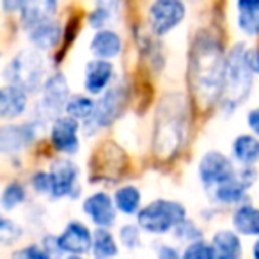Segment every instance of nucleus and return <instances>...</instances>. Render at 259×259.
Instances as JSON below:
<instances>
[{"label":"nucleus","mask_w":259,"mask_h":259,"mask_svg":"<svg viewBox=\"0 0 259 259\" xmlns=\"http://www.w3.org/2000/svg\"><path fill=\"white\" fill-rule=\"evenodd\" d=\"M142 194L134 185H124L114 192V202L122 215H137L141 209Z\"/></svg>","instance_id":"5701e85b"},{"label":"nucleus","mask_w":259,"mask_h":259,"mask_svg":"<svg viewBox=\"0 0 259 259\" xmlns=\"http://www.w3.org/2000/svg\"><path fill=\"white\" fill-rule=\"evenodd\" d=\"M141 231L142 227L139 224H124L119 229V240H121L122 247L128 248V250H137L142 243Z\"/></svg>","instance_id":"cd10ccee"},{"label":"nucleus","mask_w":259,"mask_h":259,"mask_svg":"<svg viewBox=\"0 0 259 259\" xmlns=\"http://www.w3.org/2000/svg\"><path fill=\"white\" fill-rule=\"evenodd\" d=\"M211 243L217 250V257L220 259H238L243 254L240 234L236 231H229V229L217 231L211 238Z\"/></svg>","instance_id":"4be33fe9"},{"label":"nucleus","mask_w":259,"mask_h":259,"mask_svg":"<svg viewBox=\"0 0 259 259\" xmlns=\"http://www.w3.org/2000/svg\"><path fill=\"white\" fill-rule=\"evenodd\" d=\"M248 62H250V68L255 75H259V48H252L248 50Z\"/></svg>","instance_id":"4c0bfd02"},{"label":"nucleus","mask_w":259,"mask_h":259,"mask_svg":"<svg viewBox=\"0 0 259 259\" xmlns=\"http://www.w3.org/2000/svg\"><path fill=\"white\" fill-rule=\"evenodd\" d=\"M80 121L73 119L71 115L66 117H57L50 124V142L54 149L62 155H75L80 149V139H78Z\"/></svg>","instance_id":"9b49d317"},{"label":"nucleus","mask_w":259,"mask_h":259,"mask_svg":"<svg viewBox=\"0 0 259 259\" xmlns=\"http://www.w3.org/2000/svg\"><path fill=\"white\" fill-rule=\"evenodd\" d=\"M69 85L62 73L48 76L41 87V98L34 107V121L45 128L52 124L66 110V103L69 100Z\"/></svg>","instance_id":"423d86ee"},{"label":"nucleus","mask_w":259,"mask_h":259,"mask_svg":"<svg viewBox=\"0 0 259 259\" xmlns=\"http://www.w3.org/2000/svg\"><path fill=\"white\" fill-rule=\"evenodd\" d=\"M93 236L94 233H91V229L85 224L73 220L59 234V241H61L64 254L83 255L93 252Z\"/></svg>","instance_id":"4468645a"},{"label":"nucleus","mask_w":259,"mask_h":259,"mask_svg":"<svg viewBox=\"0 0 259 259\" xmlns=\"http://www.w3.org/2000/svg\"><path fill=\"white\" fill-rule=\"evenodd\" d=\"M41 245H43V248L48 252V255H50V257L64 255V250H62V247H61L59 236H55V234H47V236H43V240H41Z\"/></svg>","instance_id":"72a5a7b5"},{"label":"nucleus","mask_w":259,"mask_h":259,"mask_svg":"<svg viewBox=\"0 0 259 259\" xmlns=\"http://www.w3.org/2000/svg\"><path fill=\"white\" fill-rule=\"evenodd\" d=\"M233 227L241 236H259V208L247 202L236 206L231 217Z\"/></svg>","instance_id":"aec40b11"},{"label":"nucleus","mask_w":259,"mask_h":259,"mask_svg":"<svg viewBox=\"0 0 259 259\" xmlns=\"http://www.w3.org/2000/svg\"><path fill=\"white\" fill-rule=\"evenodd\" d=\"M20 6H22V0H2V8H4L6 13L18 11Z\"/></svg>","instance_id":"ea45409f"},{"label":"nucleus","mask_w":259,"mask_h":259,"mask_svg":"<svg viewBox=\"0 0 259 259\" xmlns=\"http://www.w3.org/2000/svg\"><path fill=\"white\" fill-rule=\"evenodd\" d=\"M114 64L108 59H93L83 69V89L89 94H101L114 78Z\"/></svg>","instance_id":"2eb2a0df"},{"label":"nucleus","mask_w":259,"mask_h":259,"mask_svg":"<svg viewBox=\"0 0 259 259\" xmlns=\"http://www.w3.org/2000/svg\"><path fill=\"white\" fill-rule=\"evenodd\" d=\"M27 192L20 181H11V183L6 185L4 192H2V197H0V204L4 211H11V209L18 208L25 202Z\"/></svg>","instance_id":"a878e982"},{"label":"nucleus","mask_w":259,"mask_h":259,"mask_svg":"<svg viewBox=\"0 0 259 259\" xmlns=\"http://www.w3.org/2000/svg\"><path fill=\"white\" fill-rule=\"evenodd\" d=\"M252 255H254L255 259H259V238L255 240V243L252 245Z\"/></svg>","instance_id":"a19ab883"},{"label":"nucleus","mask_w":259,"mask_h":259,"mask_svg":"<svg viewBox=\"0 0 259 259\" xmlns=\"http://www.w3.org/2000/svg\"><path fill=\"white\" fill-rule=\"evenodd\" d=\"M47 75V59L41 50H22L9 61L4 69V80L8 83H15L27 91L36 93L45 83Z\"/></svg>","instance_id":"20e7f679"},{"label":"nucleus","mask_w":259,"mask_h":259,"mask_svg":"<svg viewBox=\"0 0 259 259\" xmlns=\"http://www.w3.org/2000/svg\"><path fill=\"white\" fill-rule=\"evenodd\" d=\"M96 8L107 11L110 16H115L121 9V0H94Z\"/></svg>","instance_id":"f704fd0d"},{"label":"nucleus","mask_w":259,"mask_h":259,"mask_svg":"<svg viewBox=\"0 0 259 259\" xmlns=\"http://www.w3.org/2000/svg\"><path fill=\"white\" fill-rule=\"evenodd\" d=\"M156 254H158V257H162V259H176L181 255L176 248L169 247V245H160V248L156 250Z\"/></svg>","instance_id":"e433bc0d"},{"label":"nucleus","mask_w":259,"mask_h":259,"mask_svg":"<svg viewBox=\"0 0 259 259\" xmlns=\"http://www.w3.org/2000/svg\"><path fill=\"white\" fill-rule=\"evenodd\" d=\"M254 76L255 73L252 71L248 62L247 45H234L226 57V85H224L222 107H229L231 110H234L238 105L243 103L254 85Z\"/></svg>","instance_id":"7ed1b4c3"},{"label":"nucleus","mask_w":259,"mask_h":259,"mask_svg":"<svg viewBox=\"0 0 259 259\" xmlns=\"http://www.w3.org/2000/svg\"><path fill=\"white\" fill-rule=\"evenodd\" d=\"M22 234L23 229L15 220L8 219V217L2 219V222H0V243L4 245V247H11L13 243H16L22 238Z\"/></svg>","instance_id":"c756f323"},{"label":"nucleus","mask_w":259,"mask_h":259,"mask_svg":"<svg viewBox=\"0 0 259 259\" xmlns=\"http://www.w3.org/2000/svg\"><path fill=\"white\" fill-rule=\"evenodd\" d=\"M128 101L124 83H115L101 93V98L96 101V108L89 121L83 122V128L89 130V134H94L96 130L108 128L119 115L122 114Z\"/></svg>","instance_id":"0eeeda50"},{"label":"nucleus","mask_w":259,"mask_h":259,"mask_svg":"<svg viewBox=\"0 0 259 259\" xmlns=\"http://www.w3.org/2000/svg\"><path fill=\"white\" fill-rule=\"evenodd\" d=\"M119 254L117 241L108 227H98L93 236V255L94 257H114Z\"/></svg>","instance_id":"393cba45"},{"label":"nucleus","mask_w":259,"mask_h":259,"mask_svg":"<svg viewBox=\"0 0 259 259\" xmlns=\"http://www.w3.org/2000/svg\"><path fill=\"white\" fill-rule=\"evenodd\" d=\"M27 37H29L30 45H32L34 48L45 52V50H50V48H55L61 43L62 29L54 18V20H48V22L39 23V25L29 29L27 30Z\"/></svg>","instance_id":"a211bd4d"},{"label":"nucleus","mask_w":259,"mask_h":259,"mask_svg":"<svg viewBox=\"0 0 259 259\" xmlns=\"http://www.w3.org/2000/svg\"><path fill=\"white\" fill-rule=\"evenodd\" d=\"M238 9L259 11V0H238Z\"/></svg>","instance_id":"58836bf2"},{"label":"nucleus","mask_w":259,"mask_h":259,"mask_svg":"<svg viewBox=\"0 0 259 259\" xmlns=\"http://www.w3.org/2000/svg\"><path fill=\"white\" fill-rule=\"evenodd\" d=\"M50 178H52V199L71 197L75 199L80 194L78 176L80 169L73 160L69 158H57L50 165Z\"/></svg>","instance_id":"1a4fd4ad"},{"label":"nucleus","mask_w":259,"mask_h":259,"mask_svg":"<svg viewBox=\"0 0 259 259\" xmlns=\"http://www.w3.org/2000/svg\"><path fill=\"white\" fill-rule=\"evenodd\" d=\"M172 233H174V236H176L178 240L187 241V243H190V241H195V240H201V238H202L201 229H199V227L195 226L192 220H188V219L181 220V222L178 224L176 227H174Z\"/></svg>","instance_id":"7c9ffc66"},{"label":"nucleus","mask_w":259,"mask_h":259,"mask_svg":"<svg viewBox=\"0 0 259 259\" xmlns=\"http://www.w3.org/2000/svg\"><path fill=\"white\" fill-rule=\"evenodd\" d=\"M226 57L222 45L213 34L201 32L195 37L188 61V82L201 107H211L224 96Z\"/></svg>","instance_id":"f257e3e1"},{"label":"nucleus","mask_w":259,"mask_h":259,"mask_svg":"<svg viewBox=\"0 0 259 259\" xmlns=\"http://www.w3.org/2000/svg\"><path fill=\"white\" fill-rule=\"evenodd\" d=\"M29 93L23 87L8 83L0 91V117L6 121L16 119L27 110Z\"/></svg>","instance_id":"f3484780"},{"label":"nucleus","mask_w":259,"mask_h":259,"mask_svg":"<svg viewBox=\"0 0 259 259\" xmlns=\"http://www.w3.org/2000/svg\"><path fill=\"white\" fill-rule=\"evenodd\" d=\"M181 255L188 259H213L217 257V250L213 243H208L201 238V240L190 241L188 247L181 252Z\"/></svg>","instance_id":"bb28decb"},{"label":"nucleus","mask_w":259,"mask_h":259,"mask_svg":"<svg viewBox=\"0 0 259 259\" xmlns=\"http://www.w3.org/2000/svg\"><path fill=\"white\" fill-rule=\"evenodd\" d=\"M30 185H32L34 192L41 195H50L52 192V178L50 172H45V170H39L32 176L30 180Z\"/></svg>","instance_id":"2f4dec72"},{"label":"nucleus","mask_w":259,"mask_h":259,"mask_svg":"<svg viewBox=\"0 0 259 259\" xmlns=\"http://www.w3.org/2000/svg\"><path fill=\"white\" fill-rule=\"evenodd\" d=\"M82 211L98 227H112L117 220V206L107 192H94L82 202Z\"/></svg>","instance_id":"ddd939ff"},{"label":"nucleus","mask_w":259,"mask_h":259,"mask_svg":"<svg viewBox=\"0 0 259 259\" xmlns=\"http://www.w3.org/2000/svg\"><path fill=\"white\" fill-rule=\"evenodd\" d=\"M91 52L94 57L115 59L122 52V39L117 32L110 29H100L91 39Z\"/></svg>","instance_id":"6ab92c4d"},{"label":"nucleus","mask_w":259,"mask_h":259,"mask_svg":"<svg viewBox=\"0 0 259 259\" xmlns=\"http://www.w3.org/2000/svg\"><path fill=\"white\" fill-rule=\"evenodd\" d=\"M187 219V208L170 199H155L139 209L137 224L149 234H167Z\"/></svg>","instance_id":"39448f33"},{"label":"nucleus","mask_w":259,"mask_h":259,"mask_svg":"<svg viewBox=\"0 0 259 259\" xmlns=\"http://www.w3.org/2000/svg\"><path fill=\"white\" fill-rule=\"evenodd\" d=\"M187 115L183 98L174 94L162 101L155 119V153L163 160H169L180 151L187 134Z\"/></svg>","instance_id":"f03ea898"},{"label":"nucleus","mask_w":259,"mask_h":259,"mask_svg":"<svg viewBox=\"0 0 259 259\" xmlns=\"http://www.w3.org/2000/svg\"><path fill=\"white\" fill-rule=\"evenodd\" d=\"M94 108H96V101L93 98L85 96V94H73L69 96L68 103H66V115H71L73 119L80 122H85L93 117Z\"/></svg>","instance_id":"b1692460"},{"label":"nucleus","mask_w":259,"mask_h":259,"mask_svg":"<svg viewBox=\"0 0 259 259\" xmlns=\"http://www.w3.org/2000/svg\"><path fill=\"white\" fill-rule=\"evenodd\" d=\"M236 170L238 169L234 167L233 160L227 158L220 151H208L206 155H202L197 167L199 180L206 188H213L224 181L231 180L236 174Z\"/></svg>","instance_id":"9d476101"},{"label":"nucleus","mask_w":259,"mask_h":259,"mask_svg":"<svg viewBox=\"0 0 259 259\" xmlns=\"http://www.w3.org/2000/svg\"><path fill=\"white\" fill-rule=\"evenodd\" d=\"M236 22L245 36H250V37L259 36V11L240 9V15H238Z\"/></svg>","instance_id":"c85d7f7f"},{"label":"nucleus","mask_w":259,"mask_h":259,"mask_svg":"<svg viewBox=\"0 0 259 259\" xmlns=\"http://www.w3.org/2000/svg\"><path fill=\"white\" fill-rule=\"evenodd\" d=\"M59 2L57 0H22L20 6V22L23 29L29 30L32 27L54 20L57 15Z\"/></svg>","instance_id":"dca6fc26"},{"label":"nucleus","mask_w":259,"mask_h":259,"mask_svg":"<svg viewBox=\"0 0 259 259\" xmlns=\"http://www.w3.org/2000/svg\"><path fill=\"white\" fill-rule=\"evenodd\" d=\"M41 126L36 121L23 122V124H4L0 130V149L4 155H15L23 151L36 141Z\"/></svg>","instance_id":"f8f14e48"},{"label":"nucleus","mask_w":259,"mask_h":259,"mask_svg":"<svg viewBox=\"0 0 259 259\" xmlns=\"http://www.w3.org/2000/svg\"><path fill=\"white\" fill-rule=\"evenodd\" d=\"M233 158L238 165L254 167L259 162V135H238L233 142Z\"/></svg>","instance_id":"412c9836"},{"label":"nucleus","mask_w":259,"mask_h":259,"mask_svg":"<svg viewBox=\"0 0 259 259\" xmlns=\"http://www.w3.org/2000/svg\"><path fill=\"white\" fill-rule=\"evenodd\" d=\"M187 16L183 0H155L148 11L149 30L155 36H165Z\"/></svg>","instance_id":"6e6552de"},{"label":"nucleus","mask_w":259,"mask_h":259,"mask_svg":"<svg viewBox=\"0 0 259 259\" xmlns=\"http://www.w3.org/2000/svg\"><path fill=\"white\" fill-rule=\"evenodd\" d=\"M13 257H18V259H47L50 257L48 252L43 248V245H27V247L20 248L13 254Z\"/></svg>","instance_id":"473e14b6"},{"label":"nucleus","mask_w":259,"mask_h":259,"mask_svg":"<svg viewBox=\"0 0 259 259\" xmlns=\"http://www.w3.org/2000/svg\"><path fill=\"white\" fill-rule=\"evenodd\" d=\"M247 122H248V128H250L255 135H259V107L252 108V110L248 112Z\"/></svg>","instance_id":"c9c22d12"}]
</instances>
